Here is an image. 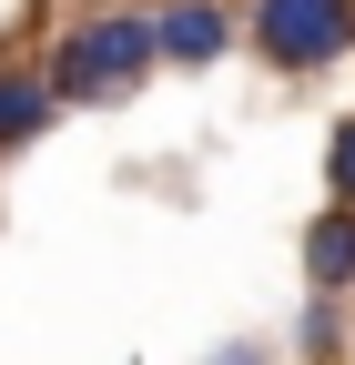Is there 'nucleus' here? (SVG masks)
<instances>
[{
  "mask_svg": "<svg viewBox=\"0 0 355 365\" xmlns=\"http://www.w3.org/2000/svg\"><path fill=\"white\" fill-rule=\"evenodd\" d=\"M51 91L61 102H122L163 71V31H153V0H92L61 41H51Z\"/></svg>",
  "mask_w": 355,
  "mask_h": 365,
  "instance_id": "nucleus-1",
  "label": "nucleus"
},
{
  "mask_svg": "<svg viewBox=\"0 0 355 365\" xmlns=\"http://www.w3.org/2000/svg\"><path fill=\"white\" fill-rule=\"evenodd\" d=\"M294 264H304V294H355V203H315Z\"/></svg>",
  "mask_w": 355,
  "mask_h": 365,
  "instance_id": "nucleus-4",
  "label": "nucleus"
},
{
  "mask_svg": "<svg viewBox=\"0 0 355 365\" xmlns=\"http://www.w3.org/2000/svg\"><path fill=\"white\" fill-rule=\"evenodd\" d=\"M244 51L284 81H315L355 51V0H244Z\"/></svg>",
  "mask_w": 355,
  "mask_h": 365,
  "instance_id": "nucleus-2",
  "label": "nucleus"
},
{
  "mask_svg": "<svg viewBox=\"0 0 355 365\" xmlns=\"http://www.w3.org/2000/svg\"><path fill=\"white\" fill-rule=\"evenodd\" d=\"M294 355H304V365H355V294H304Z\"/></svg>",
  "mask_w": 355,
  "mask_h": 365,
  "instance_id": "nucleus-6",
  "label": "nucleus"
},
{
  "mask_svg": "<svg viewBox=\"0 0 355 365\" xmlns=\"http://www.w3.org/2000/svg\"><path fill=\"white\" fill-rule=\"evenodd\" d=\"M213 365H264V345H224V355H213Z\"/></svg>",
  "mask_w": 355,
  "mask_h": 365,
  "instance_id": "nucleus-8",
  "label": "nucleus"
},
{
  "mask_svg": "<svg viewBox=\"0 0 355 365\" xmlns=\"http://www.w3.org/2000/svg\"><path fill=\"white\" fill-rule=\"evenodd\" d=\"M325 203H355V112L325 132Z\"/></svg>",
  "mask_w": 355,
  "mask_h": 365,
  "instance_id": "nucleus-7",
  "label": "nucleus"
},
{
  "mask_svg": "<svg viewBox=\"0 0 355 365\" xmlns=\"http://www.w3.org/2000/svg\"><path fill=\"white\" fill-rule=\"evenodd\" d=\"M153 31H163V71H213L244 41V0H153Z\"/></svg>",
  "mask_w": 355,
  "mask_h": 365,
  "instance_id": "nucleus-3",
  "label": "nucleus"
},
{
  "mask_svg": "<svg viewBox=\"0 0 355 365\" xmlns=\"http://www.w3.org/2000/svg\"><path fill=\"white\" fill-rule=\"evenodd\" d=\"M51 112H61L51 71H41V61H0V153L41 143V132H51Z\"/></svg>",
  "mask_w": 355,
  "mask_h": 365,
  "instance_id": "nucleus-5",
  "label": "nucleus"
}]
</instances>
